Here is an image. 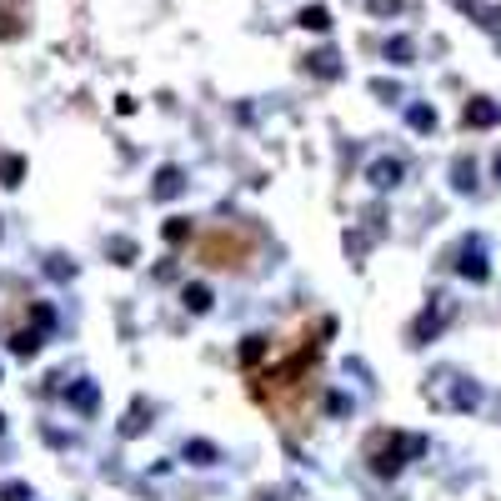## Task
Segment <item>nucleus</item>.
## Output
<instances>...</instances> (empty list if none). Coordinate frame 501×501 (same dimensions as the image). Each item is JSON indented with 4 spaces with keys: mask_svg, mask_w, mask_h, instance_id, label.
Segmentation results:
<instances>
[{
    "mask_svg": "<svg viewBox=\"0 0 501 501\" xmlns=\"http://www.w3.org/2000/svg\"><path fill=\"white\" fill-rule=\"evenodd\" d=\"M241 246H251V241H246V236H241V241H231V231H216V236H206L201 261H206V266H236L231 256H236Z\"/></svg>",
    "mask_w": 501,
    "mask_h": 501,
    "instance_id": "f257e3e1",
    "label": "nucleus"
},
{
    "mask_svg": "<svg viewBox=\"0 0 501 501\" xmlns=\"http://www.w3.org/2000/svg\"><path fill=\"white\" fill-rule=\"evenodd\" d=\"M186 306H191V311H206V306H211V291H206V286H191V291H186Z\"/></svg>",
    "mask_w": 501,
    "mask_h": 501,
    "instance_id": "f03ea898",
    "label": "nucleus"
}]
</instances>
